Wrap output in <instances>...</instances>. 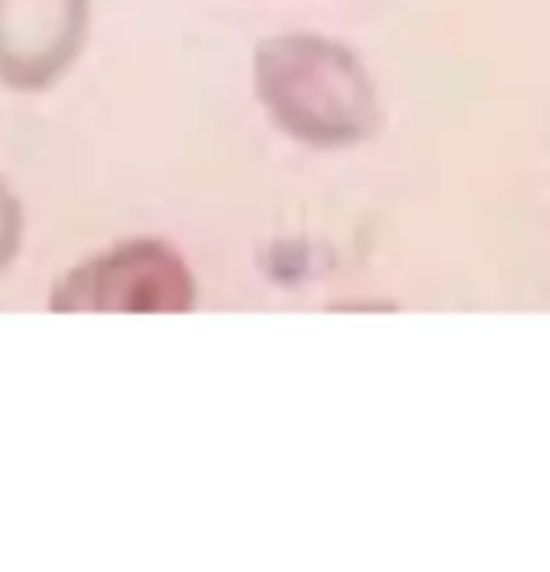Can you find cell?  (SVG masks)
<instances>
[{"label": "cell", "mask_w": 550, "mask_h": 572, "mask_svg": "<svg viewBox=\"0 0 550 572\" xmlns=\"http://www.w3.org/2000/svg\"><path fill=\"white\" fill-rule=\"evenodd\" d=\"M251 83L281 136L311 150H353L382 131V94L345 42L311 31L255 45Z\"/></svg>", "instance_id": "1"}, {"label": "cell", "mask_w": 550, "mask_h": 572, "mask_svg": "<svg viewBox=\"0 0 550 572\" xmlns=\"http://www.w3.org/2000/svg\"><path fill=\"white\" fill-rule=\"evenodd\" d=\"M53 311H187L192 266L161 240H125L83 259L56 281Z\"/></svg>", "instance_id": "2"}, {"label": "cell", "mask_w": 550, "mask_h": 572, "mask_svg": "<svg viewBox=\"0 0 550 572\" xmlns=\"http://www.w3.org/2000/svg\"><path fill=\"white\" fill-rule=\"evenodd\" d=\"M90 34V0H0V83L15 94L56 87Z\"/></svg>", "instance_id": "3"}, {"label": "cell", "mask_w": 550, "mask_h": 572, "mask_svg": "<svg viewBox=\"0 0 550 572\" xmlns=\"http://www.w3.org/2000/svg\"><path fill=\"white\" fill-rule=\"evenodd\" d=\"M19 244H23V206H19L15 191L0 180V270L15 259Z\"/></svg>", "instance_id": "4"}]
</instances>
